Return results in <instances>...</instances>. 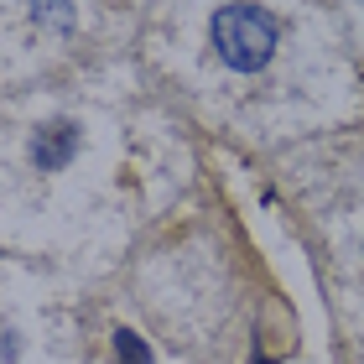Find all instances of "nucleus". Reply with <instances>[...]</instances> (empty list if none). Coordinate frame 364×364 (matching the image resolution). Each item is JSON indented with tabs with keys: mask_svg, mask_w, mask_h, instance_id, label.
<instances>
[{
	"mask_svg": "<svg viewBox=\"0 0 364 364\" xmlns=\"http://www.w3.org/2000/svg\"><path fill=\"white\" fill-rule=\"evenodd\" d=\"M281 42V26L260 6H219L213 11V47L235 73H260Z\"/></svg>",
	"mask_w": 364,
	"mask_h": 364,
	"instance_id": "obj_1",
	"label": "nucleus"
},
{
	"mask_svg": "<svg viewBox=\"0 0 364 364\" xmlns=\"http://www.w3.org/2000/svg\"><path fill=\"white\" fill-rule=\"evenodd\" d=\"M73 156H78V125L73 120L37 125V136H31V161H37L42 172H63Z\"/></svg>",
	"mask_w": 364,
	"mask_h": 364,
	"instance_id": "obj_2",
	"label": "nucleus"
},
{
	"mask_svg": "<svg viewBox=\"0 0 364 364\" xmlns=\"http://www.w3.org/2000/svg\"><path fill=\"white\" fill-rule=\"evenodd\" d=\"M31 21H37V26H53V31H73L78 6H73V0H31Z\"/></svg>",
	"mask_w": 364,
	"mask_h": 364,
	"instance_id": "obj_3",
	"label": "nucleus"
},
{
	"mask_svg": "<svg viewBox=\"0 0 364 364\" xmlns=\"http://www.w3.org/2000/svg\"><path fill=\"white\" fill-rule=\"evenodd\" d=\"M114 364H156V354L136 328H114Z\"/></svg>",
	"mask_w": 364,
	"mask_h": 364,
	"instance_id": "obj_4",
	"label": "nucleus"
}]
</instances>
